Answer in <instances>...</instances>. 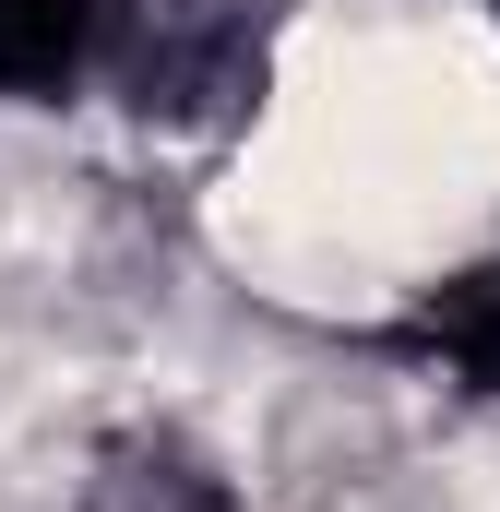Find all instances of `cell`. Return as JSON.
<instances>
[{
    "mask_svg": "<svg viewBox=\"0 0 500 512\" xmlns=\"http://www.w3.org/2000/svg\"><path fill=\"white\" fill-rule=\"evenodd\" d=\"M120 84L143 120H227L262 84V24L250 0H120Z\"/></svg>",
    "mask_w": 500,
    "mask_h": 512,
    "instance_id": "1",
    "label": "cell"
},
{
    "mask_svg": "<svg viewBox=\"0 0 500 512\" xmlns=\"http://www.w3.org/2000/svg\"><path fill=\"white\" fill-rule=\"evenodd\" d=\"M108 12L120 0H0V96L24 108L72 96V72L108 48Z\"/></svg>",
    "mask_w": 500,
    "mask_h": 512,
    "instance_id": "2",
    "label": "cell"
},
{
    "mask_svg": "<svg viewBox=\"0 0 500 512\" xmlns=\"http://www.w3.org/2000/svg\"><path fill=\"white\" fill-rule=\"evenodd\" d=\"M84 512H239V501H227V477H215L191 441H167V429H131V441H108V453H96Z\"/></svg>",
    "mask_w": 500,
    "mask_h": 512,
    "instance_id": "3",
    "label": "cell"
},
{
    "mask_svg": "<svg viewBox=\"0 0 500 512\" xmlns=\"http://www.w3.org/2000/svg\"><path fill=\"white\" fill-rule=\"evenodd\" d=\"M393 346L405 358H441L465 393H500V251L477 274H453L441 298H417L405 322H393Z\"/></svg>",
    "mask_w": 500,
    "mask_h": 512,
    "instance_id": "4",
    "label": "cell"
}]
</instances>
